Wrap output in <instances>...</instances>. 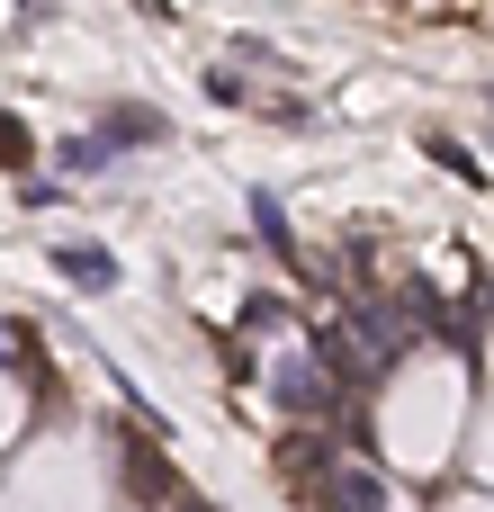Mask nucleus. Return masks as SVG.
Here are the masks:
<instances>
[{"label":"nucleus","instance_id":"obj_1","mask_svg":"<svg viewBox=\"0 0 494 512\" xmlns=\"http://www.w3.org/2000/svg\"><path fill=\"white\" fill-rule=\"evenodd\" d=\"M315 504H324V512H387V486H378V468L333 459V468H324V486H315Z\"/></svg>","mask_w":494,"mask_h":512},{"label":"nucleus","instance_id":"obj_2","mask_svg":"<svg viewBox=\"0 0 494 512\" xmlns=\"http://www.w3.org/2000/svg\"><path fill=\"white\" fill-rule=\"evenodd\" d=\"M117 468H126V486H135V495H144V504H171V495H180V486H171V468H162V450H153V441H126V450H117Z\"/></svg>","mask_w":494,"mask_h":512},{"label":"nucleus","instance_id":"obj_3","mask_svg":"<svg viewBox=\"0 0 494 512\" xmlns=\"http://www.w3.org/2000/svg\"><path fill=\"white\" fill-rule=\"evenodd\" d=\"M54 270H63L72 288H90V297H99V288H117V261H108L99 243H63V252H54Z\"/></svg>","mask_w":494,"mask_h":512},{"label":"nucleus","instance_id":"obj_4","mask_svg":"<svg viewBox=\"0 0 494 512\" xmlns=\"http://www.w3.org/2000/svg\"><path fill=\"white\" fill-rule=\"evenodd\" d=\"M99 135H108V144H162L171 126H162V108H108Z\"/></svg>","mask_w":494,"mask_h":512},{"label":"nucleus","instance_id":"obj_5","mask_svg":"<svg viewBox=\"0 0 494 512\" xmlns=\"http://www.w3.org/2000/svg\"><path fill=\"white\" fill-rule=\"evenodd\" d=\"M279 405H288V414H324V405H333V378H306V369H297V378H279Z\"/></svg>","mask_w":494,"mask_h":512},{"label":"nucleus","instance_id":"obj_6","mask_svg":"<svg viewBox=\"0 0 494 512\" xmlns=\"http://www.w3.org/2000/svg\"><path fill=\"white\" fill-rule=\"evenodd\" d=\"M252 225H261V243L288 261V216H279V198H270V189H252Z\"/></svg>","mask_w":494,"mask_h":512},{"label":"nucleus","instance_id":"obj_7","mask_svg":"<svg viewBox=\"0 0 494 512\" xmlns=\"http://www.w3.org/2000/svg\"><path fill=\"white\" fill-rule=\"evenodd\" d=\"M27 153H36V144H27V126L0 108V171H27Z\"/></svg>","mask_w":494,"mask_h":512},{"label":"nucleus","instance_id":"obj_8","mask_svg":"<svg viewBox=\"0 0 494 512\" xmlns=\"http://www.w3.org/2000/svg\"><path fill=\"white\" fill-rule=\"evenodd\" d=\"M432 153H441V171H450V180H486V171H477V153H468V144H450V135H432Z\"/></svg>","mask_w":494,"mask_h":512},{"label":"nucleus","instance_id":"obj_9","mask_svg":"<svg viewBox=\"0 0 494 512\" xmlns=\"http://www.w3.org/2000/svg\"><path fill=\"white\" fill-rule=\"evenodd\" d=\"M63 162H72V171H108V135H81V144H63Z\"/></svg>","mask_w":494,"mask_h":512},{"label":"nucleus","instance_id":"obj_10","mask_svg":"<svg viewBox=\"0 0 494 512\" xmlns=\"http://www.w3.org/2000/svg\"><path fill=\"white\" fill-rule=\"evenodd\" d=\"M270 324H288V297H252L243 306V333H270Z\"/></svg>","mask_w":494,"mask_h":512},{"label":"nucleus","instance_id":"obj_11","mask_svg":"<svg viewBox=\"0 0 494 512\" xmlns=\"http://www.w3.org/2000/svg\"><path fill=\"white\" fill-rule=\"evenodd\" d=\"M486 315H494V288H486Z\"/></svg>","mask_w":494,"mask_h":512}]
</instances>
